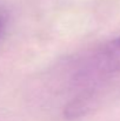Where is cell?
<instances>
[{
	"instance_id": "1",
	"label": "cell",
	"mask_w": 120,
	"mask_h": 121,
	"mask_svg": "<svg viewBox=\"0 0 120 121\" xmlns=\"http://www.w3.org/2000/svg\"><path fill=\"white\" fill-rule=\"evenodd\" d=\"M120 72V37L105 42L87 55L73 74V83L81 87L98 86Z\"/></svg>"
},
{
	"instance_id": "2",
	"label": "cell",
	"mask_w": 120,
	"mask_h": 121,
	"mask_svg": "<svg viewBox=\"0 0 120 121\" xmlns=\"http://www.w3.org/2000/svg\"><path fill=\"white\" fill-rule=\"evenodd\" d=\"M4 30H5V22H4V19L0 17V39L4 34Z\"/></svg>"
}]
</instances>
